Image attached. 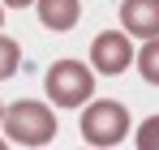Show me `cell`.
<instances>
[{
    "label": "cell",
    "instance_id": "1",
    "mask_svg": "<svg viewBox=\"0 0 159 150\" xmlns=\"http://www.w3.org/2000/svg\"><path fill=\"white\" fill-rule=\"evenodd\" d=\"M0 125H4V137L17 142V146H48L56 137V116H52V107L39 103V99L9 103L4 116H0Z\"/></svg>",
    "mask_w": 159,
    "mask_h": 150
},
{
    "label": "cell",
    "instance_id": "2",
    "mask_svg": "<svg viewBox=\"0 0 159 150\" xmlns=\"http://www.w3.org/2000/svg\"><path fill=\"white\" fill-rule=\"evenodd\" d=\"M78 129L82 142H90V146H120L129 137V107L116 99H86Z\"/></svg>",
    "mask_w": 159,
    "mask_h": 150
},
{
    "label": "cell",
    "instance_id": "3",
    "mask_svg": "<svg viewBox=\"0 0 159 150\" xmlns=\"http://www.w3.org/2000/svg\"><path fill=\"white\" fill-rule=\"evenodd\" d=\"M43 90L52 107H82L86 99H95V69L82 60H56L43 77Z\"/></svg>",
    "mask_w": 159,
    "mask_h": 150
},
{
    "label": "cell",
    "instance_id": "4",
    "mask_svg": "<svg viewBox=\"0 0 159 150\" xmlns=\"http://www.w3.org/2000/svg\"><path fill=\"white\" fill-rule=\"evenodd\" d=\"M133 64V43L125 30H103V34H95V43H90V69L103 77H116L125 73Z\"/></svg>",
    "mask_w": 159,
    "mask_h": 150
},
{
    "label": "cell",
    "instance_id": "5",
    "mask_svg": "<svg viewBox=\"0 0 159 150\" xmlns=\"http://www.w3.org/2000/svg\"><path fill=\"white\" fill-rule=\"evenodd\" d=\"M120 26L129 39H155L159 34V0H120Z\"/></svg>",
    "mask_w": 159,
    "mask_h": 150
},
{
    "label": "cell",
    "instance_id": "6",
    "mask_svg": "<svg viewBox=\"0 0 159 150\" xmlns=\"http://www.w3.org/2000/svg\"><path fill=\"white\" fill-rule=\"evenodd\" d=\"M39 4V22L48 30H73L82 17V4L78 0H34Z\"/></svg>",
    "mask_w": 159,
    "mask_h": 150
},
{
    "label": "cell",
    "instance_id": "7",
    "mask_svg": "<svg viewBox=\"0 0 159 150\" xmlns=\"http://www.w3.org/2000/svg\"><path fill=\"white\" fill-rule=\"evenodd\" d=\"M133 64H138V73H142V82H151V86H159V34H155V39H146L142 47L133 51Z\"/></svg>",
    "mask_w": 159,
    "mask_h": 150
},
{
    "label": "cell",
    "instance_id": "8",
    "mask_svg": "<svg viewBox=\"0 0 159 150\" xmlns=\"http://www.w3.org/2000/svg\"><path fill=\"white\" fill-rule=\"evenodd\" d=\"M17 69H22V47H17L9 34H0V82L13 77Z\"/></svg>",
    "mask_w": 159,
    "mask_h": 150
},
{
    "label": "cell",
    "instance_id": "9",
    "mask_svg": "<svg viewBox=\"0 0 159 150\" xmlns=\"http://www.w3.org/2000/svg\"><path fill=\"white\" fill-rule=\"evenodd\" d=\"M133 142H138V150H159V116H146L133 133Z\"/></svg>",
    "mask_w": 159,
    "mask_h": 150
},
{
    "label": "cell",
    "instance_id": "10",
    "mask_svg": "<svg viewBox=\"0 0 159 150\" xmlns=\"http://www.w3.org/2000/svg\"><path fill=\"white\" fill-rule=\"evenodd\" d=\"M0 4H9V9H26V4H34V0H0Z\"/></svg>",
    "mask_w": 159,
    "mask_h": 150
},
{
    "label": "cell",
    "instance_id": "11",
    "mask_svg": "<svg viewBox=\"0 0 159 150\" xmlns=\"http://www.w3.org/2000/svg\"><path fill=\"white\" fill-rule=\"evenodd\" d=\"M0 26H4V4H0Z\"/></svg>",
    "mask_w": 159,
    "mask_h": 150
},
{
    "label": "cell",
    "instance_id": "12",
    "mask_svg": "<svg viewBox=\"0 0 159 150\" xmlns=\"http://www.w3.org/2000/svg\"><path fill=\"white\" fill-rule=\"evenodd\" d=\"M0 116H4V103H0Z\"/></svg>",
    "mask_w": 159,
    "mask_h": 150
}]
</instances>
